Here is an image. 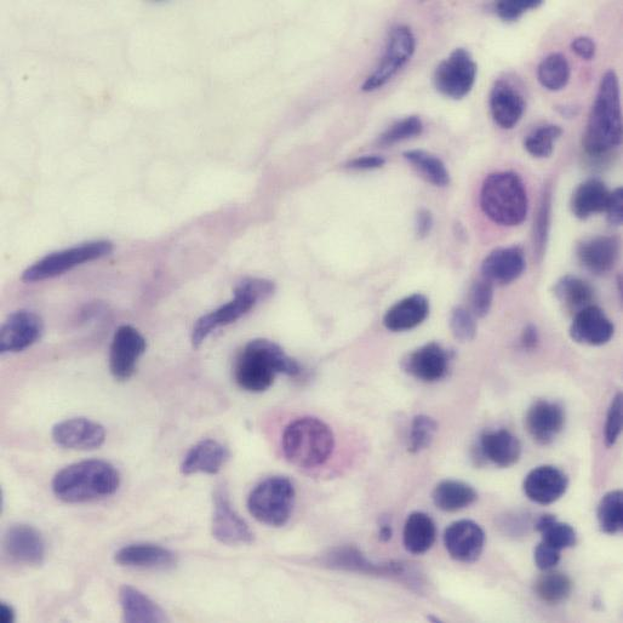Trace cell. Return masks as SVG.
Masks as SVG:
<instances>
[{
  "label": "cell",
  "instance_id": "cell-25",
  "mask_svg": "<svg viewBox=\"0 0 623 623\" xmlns=\"http://www.w3.org/2000/svg\"><path fill=\"white\" fill-rule=\"evenodd\" d=\"M120 567L133 569L168 570L177 562L174 552L152 544H134L120 548L114 554Z\"/></svg>",
  "mask_w": 623,
  "mask_h": 623
},
{
  "label": "cell",
  "instance_id": "cell-13",
  "mask_svg": "<svg viewBox=\"0 0 623 623\" xmlns=\"http://www.w3.org/2000/svg\"><path fill=\"white\" fill-rule=\"evenodd\" d=\"M145 337L131 325H122L113 336L110 369L114 379L127 381L135 374L137 362L146 352Z\"/></svg>",
  "mask_w": 623,
  "mask_h": 623
},
{
  "label": "cell",
  "instance_id": "cell-53",
  "mask_svg": "<svg viewBox=\"0 0 623 623\" xmlns=\"http://www.w3.org/2000/svg\"><path fill=\"white\" fill-rule=\"evenodd\" d=\"M0 621H2V623L15 621V610L11 605L7 603H2V605H0Z\"/></svg>",
  "mask_w": 623,
  "mask_h": 623
},
{
  "label": "cell",
  "instance_id": "cell-54",
  "mask_svg": "<svg viewBox=\"0 0 623 623\" xmlns=\"http://www.w3.org/2000/svg\"><path fill=\"white\" fill-rule=\"evenodd\" d=\"M393 529L390 524H382L379 531V537L382 542H388L392 539Z\"/></svg>",
  "mask_w": 623,
  "mask_h": 623
},
{
  "label": "cell",
  "instance_id": "cell-46",
  "mask_svg": "<svg viewBox=\"0 0 623 623\" xmlns=\"http://www.w3.org/2000/svg\"><path fill=\"white\" fill-rule=\"evenodd\" d=\"M541 0H502L496 4V13L506 22L517 21L527 11L539 8Z\"/></svg>",
  "mask_w": 623,
  "mask_h": 623
},
{
  "label": "cell",
  "instance_id": "cell-22",
  "mask_svg": "<svg viewBox=\"0 0 623 623\" xmlns=\"http://www.w3.org/2000/svg\"><path fill=\"white\" fill-rule=\"evenodd\" d=\"M449 354L438 344H427L410 353L403 362L408 374L422 382H437L448 373Z\"/></svg>",
  "mask_w": 623,
  "mask_h": 623
},
{
  "label": "cell",
  "instance_id": "cell-50",
  "mask_svg": "<svg viewBox=\"0 0 623 623\" xmlns=\"http://www.w3.org/2000/svg\"><path fill=\"white\" fill-rule=\"evenodd\" d=\"M386 159L381 156H363L347 163V168L353 170H375L384 167Z\"/></svg>",
  "mask_w": 623,
  "mask_h": 623
},
{
  "label": "cell",
  "instance_id": "cell-24",
  "mask_svg": "<svg viewBox=\"0 0 623 623\" xmlns=\"http://www.w3.org/2000/svg\"><path fill=\"white\" fill-rule=\"evenodd\" d=\"M490 111L499 127L513 129L525 112L524 97L508 80H497L490 94Z\"/></svg>",
  "mask_w": 623,
  "mask_h": 623
},
{
  "label": "cell",
  "instance_id": "cell-36",
  "mask_svg": "<svg viewBox=\"0 0 623 623\" xmlns=\"http://www.w3.org/2000/svg\"><path fill=\"white\" fill-rule=\"evenodd\" d=\"M537 77L542 87L550 91H559L567 87L570 79V65L562 54L556 53L541 62Z\"/></svg>",
  "mask_w": 623,
  "mask_h": 623
},
{
  "label": "cell",
  "instance_id": "cell-31",
  "mask_svg": "<svg viewBox=\"0 0 623 623\" xmlns=\"http://www.w3.org/2000/svg\"><path fill=\"white\" fill-rule=\"evenodd\" d=\"M437 539L434 520L424 512H413L404 525L403 540L407 551L424 554L430 551Z\"/></svg>",
  "mask_w": 623,
  "mask_h": 623
},
{
  "label": "cell",
  "instance_id": "cell-29",
  "mask_svg": "<svg viewBox=\"0 0 623 623\" xmlns=\"http://www.w3.org/2000/svg\"><path fill=\"white\" fill-rule=\"evenodd\" d=\"M119 602L125 622L160 623L168 620L167 615L164 614L159 605L134 587L123 586L120 588Z\"/></svg>",
  "mask_w": 623,
  "mask_h": 623
},
{
  "label": "cell",
  "instance_id": "cell-38",
  "mask_svg": "<svg viewBox=\"0 0 623 623\" xmlns=\"http://www.w3.org/2000/svg\"><path fill=\"white\" fill-rule=\"evenodd\" d=\"M552 220V187L546 185L541 194L539 209L534 222V251L537 261H541L546 253L548 237H550Z\"/></svg>",
  "mask_w": 623,
  "mask_h": 623
},
{
  "label": "cell",
  "instance_id": "cell-30",
  "mask_svg": "<svg viewBox=\"0 0 623 623\" xmlns=\"http://www.w3.org/2000/svg\"><path fill=\"white\" fill-rule=\"evenodd\" d=\"M610 191L604 182L592 179L587 180L576 188L571 197V210L580 220L603 213L607 209Z\"/></svg>",
  "mask_w": 623,
  "mask_h": 623
},
{
  "label": "cell",
  "instance_id": "cell-6",
  "mask_svg": "<svg viewBox=\"0 0 623 623\" xmlns=\"http://www.w3.org/2000/svg\"><path fill=\"white\" fill-rule=\"evenodd\" d=\"M273 282L261 278H247L234 289L233 300L197 320L192 331V344L199 347L216 329L226 327L253 310L261 301L274 294Z\"/></svg>",
  "mask_w": 623,
  "mask_h": 623
},
{
  "label": "cell",
  "instance_id": "cell-39",
  "mask_svg": "<svg viewBox=\"0 0 623 623\" xmlns=\"http://www.w3.org/2000/svg\"><path fill=\"white\" fill-rule=\"evenodd\" d=\"M598 522L603 533L619 534L623 528V494L620 490L610 491L600 500L598 506Z\"/></svg>",
  "mask_w": 623,
  "mask_h": 623
},
{
  "label": "cell",
  "instance_id": "cell-19",
  "mask_svg": "<svg viewBox=\"0 0 623 623\" xmlns=\"http://www.w3.org/2000/svg\"><path fill=\"white\" fill-rule=\"evenodd\" d=\"M615 327L607 314L597 306H588L575 314L570 336L577 344L603 346L613 339Z\"/></svg>",
  "mask_w": 623,
  "mask_h": 623
},
{
  "label": "cell",
  "instance_id": "cell-32",
  "mask_svg": "<svg viewBox=\"0 0 623 623\" xmlns=\"http://www.w3.org/2000/svg\"><path fill=\"white\" fill-rule=\"evenodd\" d=\"M434 505L444 512H459L478 499L477 491L460 480H443L433 490Z\"/></svg>",
  "mask_w": 623,
  "mask_h": 623
},
{
  "label": "cell",
  "instance_id": "cell-52",
  "mask_svg": "<svg viewBox=\"0 0 623 623\" xmlns=\"http://www.w3.org/2000/svg\"><path fill=\"white\" fill-rule=\"evenodd\" d=\"M539 342L540 335L535 325H527L523 330L522 337H520V345H522L523 350L534 351L539 346Z\"/></svg>",
  "mask_w": 623,
  "mask_h": 623
},
{
  "label": "cell",
  "instance_id": "cell-4",
  "mask_svg": "<svg viewBox=\"0 0 623 623\" xmlns=\"http://www.w3.org/2000/svg\"><path fill=\"white\" fill-rule=\"evenodd\" d=\"M480 207L496 225H522L529 210L528 192L523 180L513 171L490 174L480 191Z\"/></svg>",
  "mask_w": 623,
  "mask_h": 623
},
{
  "label": "cell",
  "instance_id": "cell-37",
  "mask_svg": "<svg viewBox=\"0 0 623 623\" xmlns=\"http://www.w3.org/2000/svg\"><path fill=\"white\" fill-rule=\"evenodd\" d=\"M535 592L542 602L557 605L570 597L573 592V581L565 574L550 571L536 582Z\"/></svg>",
  "mask_w": 623,
  "mask_h": 623
},
{
  "label": "cell",
  "instance_id": "cell-9",
  "mask_svg": "<svg viewBox=\"0 0 623 623\" xmlns=\"http://www.w3.org/2000/svg\"><path fill=\"white\" fill-rule=\"evenodd\" d=\"M320 563L329 569L364 575L394 577V579L409 582L410 586H420V580H416V573L404 563H374L352 546L334 548L320 558Z\"/></svg>",
  "mask_w": 623,
  "mask_h": 623
},
{
  "label": "cell",
  "instance_id": "cell-5",
  "mask_svg": "<svg viewBox=\"0 0 623 623\" xmlns=\"http://www.w3.org/2000/svg\"><path fill=\"white\" fill-rule=\"evenodd\" d=\"M285 459L300 468H316L327 462L335 449L331 428L317 417H301L285 428L282 439Z\"/></svg>",
  "mask_w": 623,
  "mask_h": 623
},
{
  "label": "cell",
  "instance_id": "cell-33",
  "mask_svg": "<svg viewBox=\"0 0 623 623\" xmlns=\"http://www.w3.org/2000/svg\"><path fill=\"white\" fill-rule=\"evenodd\" d=\"M554 295L565 310L579 313L586 307L592 306L594 290L586 280L575 276L560 278L554 285Z\"/></svg>",
  "mask_w": 623,
  "mask_h": 623
},
{
  "label": "cell",
  "instance_id": "cell-3",
  "mask_svg": "<svg viewBox=\"0 0 623 623\" xmlns=\"http://www.w3.org/2000/svg\"><path fill=\"white\" fill-rule=\"evenodd\" d=\"M622 141V118L620 84L614 71L604 74L594 101L584 136L585 150L593 158H599Z\"/></svg>",
  "mask_w": 623,
  "mask_h": 623
},
{
  "label": "cell",
  "instance_id": "cell-15",
  "mask_svg": "<svg viewBox=\"0 0 623 623\" xmlns=\"http://www.w3.org/2000/svg\"><path fill=\"white\" fill-rule=\"evenodd\" d=\"M444 545L457 562L474 563L482 556L485 533L473 520H457L445 530Z\"/></svg>",
  "mask_w": 623,
  "mask_h": 623
},
{
  "label": "cell",
  "instance_id": "cell-44",
  "mask_svg": "<svg viewBox=\"0 0 623 623\" xmlns=\"http://www.w3.org/2000/svg\"><path fill=\"white\" fill-rule=\"evenodd\" d=\"M450 329L455 339L472 341L477 335L476 317L465 307H456L450 314Z\"/></svg>",
  "mask_w": 623,
  "mask_h": 623
},
{
  "label": "cell",
  "instance_id": "cell-17",
  "mask_svg": "<svg viewBox=\"0 0 623 623\" xmlns=\"http://www.w3.org/2000/svg\"><path fill=\"white\" fill-rule=\"evenodd\" d=\"M569 479L558 467L546 465L535 468L524 480L528 499L539 505H551L567 493Z\"/></svg>",
  "mask_w": 623,
  "mask_h": 623
},
{
  "label": "cell",
  "instance_id": "cell-18",
  "mask_svg": "<svg viewBox=\"0 0 623 623\" xmlns=\"http://www.w3.org/2000/svg\"><path fill=\"white\" fill-rule=\"evenodd\" d=\"M4 546L16 562L27 565L43 564L47 547L42 534L27 524H15L4 537Z\"/></svg>",
  "mask_w": 623,
  "mask_h": 623
},
{
  "label": "cell",
  "instance_id": "cell-49",
  "mask_svg": "<svg viewBox=\"0 0 623 623\" xmlns=\"http://www.w3.org/2000/svg\"><path fill=\"white\" fill-rule=\"evenodd\" d=\"M571 50L581 59L590 61L596 55V43L590 37H579L573 40L571 43Z\"/></svg>",
  "mask_w": 623,
  "mask_h": 623
},
{
  "label": "cell",
  "instance_id": "cell-11",
  "mask_svg": "<svg viewBox=\"0 0 623 623\" xmlns=\"http://www.w3.org/2000/svg\"><path fill=\"white\" fill-rule=\"evenodd\" d=\"M477 79V64L470 51L456 49L440 62L434 73V85L439 93L453 100L464 99L471 93Z\"/></svg>",
  "mask_w": 623,
  "mask_h": 623
},
{
  "label": "cell",
  "instance_id": "cell-27",
  "mask_svg": "<svg viewBox=\"0 0 623 623\" xmlns=\"http://www.w3.org/2000/svg\"><path fill=\"white\" fill-rule=\"evenodd\" d=\"M430 314V302L421 294H414L397 302L387 311L384 325L393 333L413 330L422 323Z\"/></svg>",
  "mask_w": 623,
  "mask_h": 623
},
{
  "label": "cell",
  "instance_id": "cell-8",
  "mask_svg": "<svg viewBox=\"0 0 623 623\" xmlns=\"http://www.w3.org/2000/svg\"><path fill=\"white\" fill-rule=\"evenodd\" d=\"M113 244L108 240H96V242L84 243L71 249L57 251L43 257L36 264L28 267L22 273V280L26 283L43 282V280L55 278L73 270L74 267L95 261L110 255Z\"/></svg>",
  "mask_w": 623,
  "mask_h": 623
},
{
  "label": "cell",
  "instance_id": "cell-45",
  "mask_svg": "<svg viewBox=\"0 0 623 623\" xmlns=\"http://www.w3.org/2000/svg\"><path fill=\"white\" fill-rule=\"evenodd\" d=\"M622 399V393H619L610 404L604 431L605 445L608 448L614 447L622 431Z\"/></svg>",
  "mask_w": 623,
  "mask_h": 623
},
{
  "label": "cell",
  "instance_id": "cell-20",
  "mask_svg": "<svg viewBox=\"0 0 623 623\" xmlns=\"http://www.w3.org/2000/svg\"><path fill=\"white\" fill-rule=\"evenodd\" d=\"M564 425L565 413L562 405L548 400H537L525 416V426L530 436L542 445L551 444L563 431Z\"/></svg>",
  "mask_w": 623,
  "mask_h": 623
},
{
  "label": "cell",
  "instance_id": "cell-28",
  "mask_svg": "<svg viewBox=\"0 0 623 623\" xmlns=\"http://www.w3.org/2000/svg\"><path fill=\"white\" fill-rule=\"evenodd\" d=\"M480 449L485 459L501 468L516 465L522 456V444L507 430L485 432L480 438Z\"/></svg>",
  "mask_w": 623,
  "mask_h": 623
},
{
  "label": "cell",
  "instance_id": "cell-51",
  "mask_svg": "<svg viewBox=\"0 0 623 623\" xmlns=\"http://www.w3.org/2000/svg\"><path fill=\"white\" fill-rule=\"evenodd\" d=\"M433 228V215L430 210L421 209L416 215L415 230L417 237L426 238Z\"/></svg>",
  "mask_w": 623,
  "mask_h": 623
},
{
  "label": "cell",
  "instance_id": "cell-40",
  "mask_svg": "<svg viewBox=\"0 0 623 623\" xmlns=\"http://www.w3.org/2000/svg\"><path fill=\"white\" fill-rule=\"evenodd\" d=\"M563 130L558 125L548 124L537 128L524 141L525 150L535 158L551 157L556 142Z\"/></svg>",
  "mask_w": 623,
  "mask_h": 623
},
{
  "label": "cell",
  "instance_id": "cell-7",
  "mask_svg": "<svg viewBox=\"0 0 623 623\" xmlns=\"http://www.w3.org/2000/svg\"><path fill=\"white\" fill-rule=\"evenodd\" d=\"M295 487L285 477H270L262 480L251 491L248 508L257 522L271 528L284 527L294 510Z\"/></svg>",
  "mask_w": 623,
  "mask_h": 623
},
{
  "label": "cell",
  "instance_id": "cell-42",
  "mask_svg": "<svg viewBox=\"0 0 623 623\" xmlns=\"http://www.w3.org/2000/svg\"><path fill=\"white\" fill-rule=\"evenodd\" d=\"M424 131V124L419 117L411 116L399 120L396 124H393L390 129H387L384 134L380 136L379 144L381 146H392L398 144L411 137L419 136Z\"/></svg>",
  "mask_w": 623,
  "mask_h": 623
},
{
  "label": "cell",
  "instance_id": "cell-26",
  "mask_svg": "<svg viewBox=\"0 0 623 623\" xmlns=\"http://www.w3.org/2000/svg\"><path fill=\"white\" fill-rule=\"evenodd\" d=\"M230 453L225 445L214 439H205L188 451L181 464V472L185 476L205 473L217 474L225 466Z\"/></svg>",
  "mask_w": 623,
  "mask_h": 623
},
{
  "label": "cell",
  "instance_id": "cell-10",
  "mask_svg": "<svg viewBox=\"0 0 623 623\" xmlns=\"http://www.w3.org/2000/svg\"><path fill=\"white\" fill-rule=\"evenodd\" d=\"M416 49L413 31L408 26H398L391 32L384 56L373 74L365 79L362 90L365 93L384 87L402 68L408 64Z\"/></svg>",
  "mask_w": 623,
  "mask_h": 623
},
{
  "label": "cell",
  "instance_id": "cell-34",
  "mask_svg": "<svg viewBox=\"0 0 623 623\" xmlns=\"http://www.w3.org/2000/svg\"><path fill=\"white\" fill-rule=\"evenodd\" d=\"M404 158L432 185L445 187L450 184V174L443 160L422 150L407 151Z\"/></svg>",
  "mask_w": 623,
  "mask_h": 623
},
{
  "label": "cell",
  "instance_id": "cell-47",
  "mask_svg": "<svg viewBox=\"0 0 623 623\" xmlns=\"http://www.w3.org/2000/svg\"><path fill=\"white\" fill-rule=\"evenodd\" d=\"M560 552L562 551L545 544V542H541V544L535 548L534 559L536 567L544 571L556 568L560 560Z\"/></svg>",
  "mask_w": 623,
  "mask_h": 623
},
{
  "label": "cell",
  "instance_id": "cell-16",
  "mask_svg": "<svg viewBox=\"0 0 623 623\" xmlns=\"http://www.w3.org/2000/svg\"><path fill=\"white\" fill-rule=\"evenodd\" d=\"M51 436L59 447L88 451L99 449L104 445L106 430L97 422L85 417H76L55 425Z\"/></svg>",
  "mask_w": 623,
  "mask_h": 623
},
{
  "label": "cell",
  "instance_id": "cell-35",
  "mask_svg": "<svg viewBox=\"0 0 623 623\" xmlns=\"http://www.w3.org/2000/svg\"><path fill=\"white\" fill-rule=\"evenodd\" d=\"M535 529L541 534L542 542L559 551L577 544L575 529L567 523L558 522L552 514H544L537 519Z\"/></svg>",
  "mask_w": 623,
  "mask_h": 623
},
{
  "label": "cell",
  "instance_id": "cell-48",
  "mask_svg": "<svg viewBox=\"0 0 623 623\" xmlns=\"http://www.w3.org/2000/svg\"><path fill=\"white\" fill-rule=\"evenodd\" d=\"M607 216L610 225L621 226L623 222V190L621 187L616 188L614 192H610V198L607 205Z\"/></svg>",
  "mask_w": 623,
  "mask_h": 623
},
{
  "label": "cell",
  "instance_id": "cell-21",
  "mask_svg": "<svg viewBox=\"0 0 623 623\" xmlns=\"http://www.w3.org/2000/svg\"><path fill=\"white\" fill-rule=\"evenodd\" d=\"M619 239L610 236L586 238L577 245L576 255L580 264L597 276L613 270L619 259Z\"/></svg>",
  "mask_w": 623,
  "mask_h": 623
},
{
  "label": "cell",
  "instance_id": "cell-41",
  "mask_svg": "<svg viewBox=\"0 0 623 623\" xmlns=\"http://www.w3.org/2000/svg\"><path fill=\"white\" fill-rule=\"evenodd\" d=\"M438 431L437 422L427 415L415 416L411 422L409 445L410 453L416 454L427 449Z\"/></svg>",
  "mask_w": 623,
  "mask_h": 623
},
{
  "label": "cell",
  "instance_id": "cell-14",
  "mask_svg": "<svg viewBox=\"0 0 623 623\" xmlns=\"http://www.w3.org/2000/svg\"><path fill=\"white\" fill-rule=\"evenodd\" d=\"M44 323L37 313L21 310L10 314L0 333V352L19 353L42 337Z\"/></svg>",
  "mask_w": 623,
  "mask_h": 623
},
{
  "label": "cell",
  "instance_id": "cell-23",
  "mask_svg": "<svg viewBox=\"0 0 623 623\" xmlns=\"http://www.w3.org/2000/svg\"><path fill=\"white\" fill-rule=\"evenodd\" d=\"M527 261L519 247L500 248L485 257L482 264L483 278L493 285H507L522 276Z\"/></svg>",
  "mask_w": 623,
  "mask_h": 623
},
{
  "label": "cell",
  "instance_id": "cell-12",
  "mask_svg": "<svg viewBox=\"0 0 623 623\" xmlns=\"http://www.w3.org/2000/svg\"><path fill=\"white\" fill-rule=\"evenodd\" d=\"M213 536L227 546L250 545L255 540L249 525L233 510L224 488H217L214 493Z\"/></svg>",
  "mask_w": 623,
  "mask_h": 623
},
{
  "label": "cell",
  "instance_id": "cell-2",
  "mask_svg": "<svg viewBox=\"0 0 623 623\" xmlns=\"http://www.w3.org/2000/svg\"><path fill=\"white\" fill-rule=\"evenodd\" d=\"M120 476L106 461L87 460L64 468L53 479V493L66 504H84L116 494Z\"/></svg>",
  "mask_w": 623,
  "mask_h": 623
},
{
  "label": "cell",
  "instance_id": "cell-43",
  "mask_svg": "<svg viewBox=\"0 0 623 623\" xmlns=\"http://www.w3.org/2000/svg\"><path fill=\"white\" fill-rule=\"evenodd\" d=\"M468 301H470V312L473 316L484 318L493 306L494 285L483 277L478 279L472 285Z\"/></svg>",
  "mask_w": 623,
  "mask_h": 623
},
{
  "label": "cell",
  "instance_id": "cell-1",
  "mask_svg": "<svg viewBox=\"0 0 623 623\" xmlns=\"http://www.w3.org/2000/svg\"><path fill=\"white\" fill-rule=\"evenodd\" d=\"M302 368L295 359L273 341L257 339L250 341L234 364V380L244 391L265 392L273 385L278 374L296 377Z\"/></svg>",
  "mask_w": 623,
  "mask_h": 623
}]
</instances>
